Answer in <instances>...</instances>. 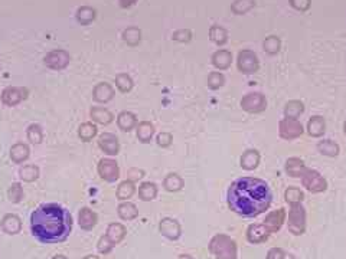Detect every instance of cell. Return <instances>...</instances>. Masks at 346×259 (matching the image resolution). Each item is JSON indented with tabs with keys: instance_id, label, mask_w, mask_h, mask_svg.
Listing matches in <instances>:
<instances>
[{
	"instance_id": "obj_1",
	"label": "cell",
	"mask_w": 346,
	"mask_h": 259,
	"mask_svg": "<svg viewBox=\"0 0 346 259\" xmlns=\"http://www.w3.org/2000/svg\"><path fill=\"white\" fill-rule=\"evenodd\" d=\"M273 193L266 181L257 177H241L228 189V206L244 217H255L271 205Z\"/></svg>"
},
{
	"instance_id": "obj_2",
	"label": "cell",
	"mask_w": 346,
	"mask_h": 259,
	"mask_svg": "<svg viewBox=\"0 0 346 259\" xmlns=\"http://www.w3.org/2000/svg\"><path fill=\"white\" fill-rule=\"evenodd\" d=\"M72 229V216L65 207L56 203H45L30 215L32 235L42 243L64 242Z\"/></svg>"
},
{
	"instance_id": "obj_3",
	"label": "cell",
	"mask_w": 346,
	"mask_h": 259,
	"mask_svg": "<svg viewBox=\"0 0 346 259\" xmlns=\"http://www.w3.org/2000/svg\"><path fill=\"white\" fill-rule=\"evenodd\" d=\"M209 251L216 259H237V245L225 235L213 236L209 243Z\"/></svg>"
},
{
	"instance_id": "obj_4",
	"label": "cell",
	"mask_w": 346,
	"mask_h": 259,
	"mask_svg": "<svg viewBox=\"0 0 346 259\" xmlns=\"http://www.w3.org/2000/svg\"><path fill=\"white\" fill-rule=\"evenodd\" d=\"M301 183L312 193H322L327 189V181L324 180V177L319 172H316L313 169L304 170V173L301 174Z\"/></svg>"
},
{
	"instance_id": "obj_5",
	"label": "cell",
	"mask_w": 346,
	"mask_h": 259,
	"mask_svg": "<svg viewBox=\"0 0 346 259\" xmlns=\"http://www.w3.org/2000/svg\"><path fill=\"white\" fill-rule=\"evenodd\" d=\"M306 229V212L300 203L292 205L289 212V231L294 235H301Z\"/></svg>"
},
{
	"instance_id": "obj_6",
	"label": "cell",
	"mask_w": 346,
	"mask_h": 259,
	"mask_svg": "<svg viewBox=\"0 0 346 259\" xmlns=\"http://www.w3.org/2000/svg\"><path fill=\"white\" fill-rule=\"evenodd\" d=\"M241 108L250 114L263 112L267 108L266 97L261 92H248L241 100Z\"/></svg>"
},
{
	"instance_id": "obj_7",
	"label": "cell",
	"mask_w": 346,
	"mask_h": 259,
	"mask_svg": "<svg viewBox=\"0 0 346 259\" xmlns=\"http://www.w3.org/2000/svg\"><path fill=\"white\" fill-rule=\"evenodd\" d=\"M278 134L283 140H294L303 134V126L297 118H283L278 124Z\"/></svg>"
},
{
	"instance_id": "obj_8",
	"label": "cell",
	"mask_w": 346,
	"mask_h": 259,
	"mask_svg": "<svg viewBox=\"0 0 346 259\" xmlns=\"http://www.w3.org/2000/svg\"><path fill=\"white\" fill-rule=\"evenodd\" d=\"M237 65H238V69H240L242 74H254L258 71V58L254 52L251 51H241L238 53V61H237Z\"/></svg>"
},
{
	"instance_id": "obj_9",
	"label": "cell",
	"mask_w": 346,
	"mask_h": 259,
	"mask_svg": "<svg viewBox=\"0 0 346 259\" xmlns=\"http://www.w3.org/2000/svg\"><path fill=\"white\" fill-rule=\"evenodd\" d=\"M98 174L101 176V179L110 183L117 180L120 177V169L117 161L111 158H101L98 163Z\"/></svg>"
},
{
	"instance_id": "obj_10",
	"label": "cell",
	"mask_w": 346,
	"mask_h": 259,
	"mask_svg": "<svg viewBox=\"0 0 346 259\" xmlns=\"http://www.w3.org/2000/svg\"><path fill=\"white\" fill-rule=\"evenodd\" d=\"M27 97V89L22 86H7L1 92V103L7 107H13L16 104L22 103Z\"/></svg>"
},
{
	"instance_id": "obj_11",
	"label": "cell",
	"mask_w": 346,
	"mask_h": 259,
	"mask_svg": "<svg viewBox=\"0 0 346 259\" xmlns=\"http://www.w3.org/2000/svg\"><path fill=\"white\" fill-rule=\"evenodd\" d=\"M159 229H160V233H161L164 237L170 239V240H176V239H179L181 232H182V231H181V225H179V222L175 220V219H170V217H164V219L160 220Z\"/></svg>"
},
{
	"instance_id": "obj_12",
	"label": "cell",
	"mask_w": 346,
	"mask_h": 259,
	"mask_svg": "<svg viewBox=\"0 0 346 259\" xmlns=\"http://www.w3.org/2000/svg\"><path fill=\"white\" fill-rule=\"evenodd\" d=\"M98 146L108 155H115L120 150L118 138L111 132H104L98 137Z\"/></svg>"
},
{
	"instance_id": "obj_13",
	"label": "cell",
	"mask_w": 346,
	"mask_h": 259,
	"mask_svg": "<svg viewBox=\"0 0 346 259\" xmlns=\"http://www.w3.org/2000/svg\"><path fill=\"white\" fill-rule=\"evenodd\" d=\"M68 62H69V55L65 51H53L45 56L46 66L52 69H62L68 65Z\"/></svg>"
},
{
	"instance_id": "obj_14",
	"label": "cell",
	"mask_w": 346,
	"mask_h": 259,
	"mask_svg": "<svg viewBox=\"0 0 346 259\" xmlns=\"http://www.w3.org/2000/svg\"><path fill=\"white\" fill-rule=\"evenodd\" d=\"M284 219H286V212H284V209L274 210V212L268 213V216H267L266 220H264V226L268 229V232L270 233L277 232V231L281 228Z\"/></svg>"
},
{
	"instance_id": "obj_15",
	"label": "cell",
	"mask_w": 346,
	"mask_h": 259,
	"mask_svg": "<svg viewBox=\"0 0 346 259\" xmlns=\"http://www.w3.org/2000/svg\"><path fill=\"white\" fill-rule=\"evenodd\" d=\"M97 213L88 207H82L78 213V223L84 231H91L97 225Z\"/></svg>"
},
{
	"instance_id": "obj_16",
	"label": "cell",
	"mask_w": 346,
	"mask_h": 259,
	"mask_svg": "<svg viewBox=\"0 0 346 259\" xmlns=\"http://www.w3.org/2000/svg\"><path fill=\"white\" fill-rule=\"evenodd\" d=\"M92 97L97 103H108L110 100H113L114 97V91L111 88L110 84L107 82H100L95 85L94 88V92H92Z\"/></svg>"
},
{
	"instance_id": "obj_17",
	"label": "cell",
	"mask_w": 346,
	"mask_h": 259,
	"mask_svg": "<svg viewBox=\"0 0 346 259\" xmlns=\"http://www.w3.org/2000/svg\"><path fill=\"white\" fill-rule=\"evenodd\" d=\"M326 131V121L322 115H313L309 121H307V132L309 135L319 138L324 134Z\"/></svg>"
},
{
	"instance_id": "obj_18",
	"label": "cell",
	"mask_w": 346,
	"mask_h": 259,
	"mask_svg": "<svg viewBox=\"0 0 346 259\" xmlns=\"http://www.w3.org/2000/svg\"><path fill=\"white\" fill-rule=\"evenodd\" d=\"M268 229L264 225H251L247 231V239L251 243H261L268 237Z\"/></svg>"
},
{
	"instance_id": "obj_19",
	"label": "cell",
	"mask_w": 346,
	"mask_h": 259,
	"mask_svg": "<svg viewBox=\"0 0 346 259\" xmlns=\"http://www.w3.org/2000/svg\"><path fill=\"white\" fill-rule=\"evenodd\" d=\"M22 228V223H21V219L13 215V213H9V215H4L3 219H1V229L9 235H16V233L21 231Z\"/></svg>"
},
{
	"instance_id": "obj_20",
	"label": "cell",
	"mask_w": 346,
	"mask_h": 259,
	"mask_svg": "<svg viewBox=\"0 0 346 259\" xmlns=\"http://www.w3.org/2000/svg\"><path fill=\"white\" fill-rule=\"evenodd\" d=\"M306 164L301 158L299 157H290L286 161V173L292 177H301V174L306 170Z\"/></svg>"
},
{
	"instance_id": "obj_21",
	"label": "cell",
	"mask_w": 346,
	"mask_h": 259,
	"mask_svg": "<svg viewBox=\"0 0 346 259\" xmlns=\"http://www.w3.org/2000/svg\"><path fill=\"white\" fill-rule=\"evenodd\" d=\"M260 164V153L254 149L247 150L241 155V167L244 170H254Z\"/></svg>"
},
{
	"instance_id": "obj_22",
	"label": "cell",
	"mask_w": 346,
	"mask_h": 259,
	"mask_svg": "<svg viewBox=\"0 0 346 259\" xmlns=\"http://www.w3.org/2000/svg\"><path fill=\"white\" fill-rule=\"evenodd\" d=\"M231 62H232V55H231V52L221 49V51L215 52L212 55L213 66L218 68V69H227V68H230Z\"/></svg>"
},
{
	"instance_id": "obj_23",
	"label": "cell",
	"mask_w": 346,
	"mask_h": 259,
	"mask_svg": "<svg viewBox=\"0 0 346 259\" xmlns=\"http://www.w3.org/2000/svg\"><path fill=\"white\" fill-rule=\"evenodd\" d=\"M117 124H118V127L123 130V131H130V130H133L134 127H136L137 118H136V115H134L133 112H130V111H123V112H120L118 117H117Z\"/></svg>"
},
{
	"instance_id": "obj_24",
	"label": "cell",
	"mask_w": 346,
	"mask_h": 259,
	"mask_svg": "<svg viewBox=\"0 0 346 259\" xmlns=\"http://www.w3.org/2000/svg\"><path fill=\"white\" fill-rule=\"evenodd\" d=\"M107 237L115 245V243H120L124 236H126V228L121 225V223H111L108 228H107Z\"/></svg>"
},
{
	"instance_id": "obj_25",
	"label": "cell",
	"mask_w": 346,
	"mask_h": 259,
	"mask_svg": "<svg viewBox=\"0 0 346 259\" xmlns=\"http://www.w3.org/2000/svg\"><path fill=\"white\" fill-rule=\"evenodd\" d=\"M156 194H158V187H156L155 183H152V181H144V183L140 184V187H138V196H140L141 200H144V202L153 200V199L156 197Z\"/></svg>"
},
{
	"instance_id": "obj_26",
	"label": "cell",
	"mask_w": 346,
	"mask_h": 259,
	"mask_svg": "<svg viewBox=\"0 0 346 259\" xmlns=\"http://www.w3.org/2000/svg\"><path fill=\"white\" fill-rule=\"evenodd\" d=\"M318 150H319L320 154L327 155V157H336L341 151L338 143H335L333 140H322V141H319L318 143Z\"/></svg>"
},
{
	"instance_id": "obj_27",
	"label": "cell",
	"mask_w": 346,
	"mask_h": 259,
	"mask_svg": "<svg viewBox=\"0 0 346 259\" xmlns=\"http://www.w3.org/2000/svg\"><path fill=\"white\" fill-rule=\"evenodd\" d=\"M117 212H118V216H120L123 220H133V219L137 217V215H138L137 207H136V205L132 203V202H123V203H120Z\"/></svg>"
},
{
	"instance_id": "obj_28",
	"label": "cell",
	"mask_w": 346,
	"mask_h": 259,
	"mask_svg": "<svg viewBox=\"0 0 346 259\" xmlns=\"http://www.w3.org/2000/svg\"><path fill=\"white\" fill-rule=\"evenodd\" d=\"M155 134V127L149 121H143L137 126V138L141 143H149Z\"/></svg>"
},
{
	"instance_id": "obj_29",
	"label": "cell",
	"mask_w": 346,
	"mask_h": 259,
	"mask_svg": "<svg viewBox=\"0 0 346 259\" xmlns=\"http://www.w3.org/2000/svg\"><path fill=\"white\" fill-rule=\"evenodd\" d=\"M29 153H30V151H29V147H27L26 144L18 143V144H15V146L10 149V158H12L15 163H23L27 157H29Z\"/></svg>"
},
{
	"instance_id": "obj_30",
	"label": "cell",
	"mask_w": 346,
	"mask_h": 259,
	"mask_svg": "<svg viewBox=\"0 0 346 259\" xmlns=\"http://www.w3.org/2000/svg\"><path fill=\"white\" fill-rule=\"evenodd\" d=\"M91 118H92L94 121L100 123V124L107 126V124H110V123L113 121V114H111L108 109H106V108L92 107V109H91Z\"/></svg>"
},
{
	"instance_id": "obj_31",
	"label": "cell",
	"mask_w": 346,
	"mask_h": 259,
	"mask_svg": "<svg viewBox=\"0 0 346 259\" xmlns=\"http://www.w3.org/2000/svg\"><path fill=\"white\" fill-rule=\"evenodd\" d=\"M303 112H304V105L301 101H297V100L289 101L284 107L286 118H299Z\"/></svg>"
},
{
	"instance_id": "obj_32",
	"label": "cell",
	"mask_w": 346,
	"mask_h": 259,
	"mask_svg": "<svg viewBox=\"0 0 346 259\" xmlns=\"http://www.w3.org/2000/svg\"><path fill=\"white\" fill-rule=\"evenodd\" d=\"M163 186L167 192H178L184 187V180L179 174L176 173H170L164 177Z\"/></svg>"
},
{
	"instance_id": "obj_33",
	"label": "cell",
	"mask_w": 346,
	"mask_h": 259,
	"mask_svg": "<svg viewBox=\"0 0 346 259\" xmlns=\"http://www.w3.org/2000/svg\"><path fill=\"white\" fill-rule=\"evenodd\" d=\"M136 192V187H134V183L130 180L123 181L120 183L118 189H117V197L120 200H126V199H130Z\"/></svg>"
},
{
	"instance_id": "obj_34",
	"label": "cell",
	"mask_w": 346,
	"mask_h": 259,
	"mask_svg": "<svg viewBox=\"0 0 346 259\" xmlns=\"http://www.w3.org/2000/svg\"><path fill=\"white\" fill-rule=\"evenodd\" d=\"M19 176L25 181H33L39 177V169L35 164H26L19 169Z\"/></svg>"
},
{
	"instance_id": "obj_35",
	"label": "cell",
	"mask_w": 346,
	"mask_h": 259,
	"mask_svg": "<svg viewBox=\"0 0 346 259\" xmlns=\"http://www.w3.org/2000/svg\"><path fill=\"white\" fill-rule=\"evenodd\" d=\"M78 135H80L81 140L90 141V140H92L97 135V127L92 123H84V124H81L80 129H78Z\"/></svg>"
},
{
	"instance_id": "obj_36",
	"label": "cell",
	"mask_w": 346,
	"mask_h": 259,
	"mask_svg": "<svg viewBox=\"0 0 346 259\" xmlns=\"http://www.w3.org/2000/svg\"><path fill=\"white\" fill-rule=\"evenodd\" d=\"M26 135L27 140H29L30 143H33V144H39V143H42V140H44V132H42L41 126H38V124H30V126L27 127Z\"/></svg>"
},
{
	"instance_id": "obj_37",
	"label": "cell",
	"mask_w": 346,
	"mask_h": 259,
	"mask_svg": "<svg viewBox=\"0 0 346 259\" xmlns=\"http://www.w3.org/2000/svg\"><path fill=\"white\" fill-rule=\"evenodd\" d=\"M303 197H304L303 192H301L300 189H297V187H289V189L286 190V193H284V199H286V202L290 203V205L300 203V202L303 200Z\"/></svg>"
},
{
	"instance_id": "obj_38",
	"label": "cell",
	"mask_w": 346,
	"mask_h": 259,
	"mask_svg": "<svg viewBox=\"0 0 346 259\" xmlns=\"http://www.w3.org/2000/svg\"><path fill=\"white\" fill-rule=\"evenodd\" d=\"M7 197L13 203H19L23 197V189L19 183H13L7 190Z\"/></svg>"
},
{
	"instance_id": "obj_39",
	"label": "cell",
	"mask_w": 346,
	"mask_h": 259,
	"mask_svg": "<svg viewBox=\"0 0 346 259\" xmlns=\"http://www.w3.org/2000/svg\"><path fill=\"white\" fill-rule=\"evenodd\" d=\"M115 85L121 92H129L133 88V79L127 74H120L115 78Z\"/></svg>"
},
{
	"instance_id": "obj_40",
	"label": "cell",
	"mask_w": 346,
	"mask_h": 259,
	"mask_svg": "<svg viewBox=\"0 0 346 259\" xmlns=\"http://www.w3.org/2000/svg\"><path fill=\"white\" fill-rule=\"evenodd\" d=\"M94 18H95V10L91 9V7H81V9H78V12H77V19H78V22L84 23V25H87V23H90L91 21H94Z\"/></svg>"
},
{
	"instance_id": "obj_41",
	"label": "cell",
	"mask_w": 346,
	"mask_h": 259,
	"mask_svg": "<svg viewBox=\"0 0 346 259\" xmlns=\"http://www.w3.org/2000/svg\"><path fill=\"white\" fill-rule=\"evenodd\" d=\"M263 46H264V51L267 53L274 55V53H277V52L280 51L281 42H280V39L277 36H270V38H267L266 41H264Z\"/></svg>"
},
{
	"instance_id": "obj_42",
	"label": "cell",
	"mask_w": 346,
	"mask_h": 259,
	"mask_svg": "<svg viewBox=\"0 0 346 259\" xmlns=\"http://www.w3.org/2000/svg\"><path fill=\"white\" fill-rule=\"evenodd\" d=\"M211 39L218 45H224L227 42V32L221 26H212L211 27Z\"/></svg>"
},
{
	"instance_id": "obj_43",
	"label": "cell",
	"mask_w": 346,
	"mask_h": 259,
	"mask_svg": "<svg viewBox=\"0 0 346 259\" xmlns=\"http://www.w3.org/2000/svg\"><path fill=\"white\" fill-rule=\"evenodd\" d=\"M123 38H124V41H126L127 43L136 45V43L140 42V30H138L137 27H129V29L124 30Z\"/></svg>"
},
{
	"instance_id": "obj_44",
	"label": "cell",
	"mask_w": 346,
	"mask_h": 259,
	"mask_svg": "<svg viewBox=\"0 0 346 259\" xmlns=\"http://www.w3.org/2000/svg\"><path fill=\"white\" fill-rule=\"evenodd\" d=\"M254 0H237L234 4H232V10L237 13V15H242L245 12H248L253 6H254Z\"/></svg>"
},
{
	"instance_id": "obj_45",
	"label": "cell",
	"mask_w": 346,
	"mask_h": 259,
	"mask_svg": "<svg viewBox=\"0 0 346 259\" xmlns=\"http://www.w3.org/2000/svg\"><path fill=\"white\" fill-rule=\"evenodd\" d=\"M225 84V77L221 72H212L208 77V86L211 89H218Z\"/></svg>"
},
{
	"instance_id": "obj_46",
	"label": "cell",
	"mask_w": 346,
	"mask_h": 259,
	"mask_svg": "<svg viewBox=\"0 0 346 259\" xmlns=\"http://www.w3.org/2000/svg\"><path fill=\"white\" fill-rule=\"evenodd\" d=\"M267 259H296L293 257V255H290V254H286L283 249H280V248H273V249H270L268 251V254H267Z\"/></svg>"
},
{
	"instance_id": "obj_47",
	"label": "cell",
	"mask_w": 346,
	"mask_h": 259,
	"mask_svg": "<svg viewBox=\"0 0 346 259\" xmlns=\"http://www.w3.org/2000/svg\"><path fill=\"white\" fill-rule=\"evenodd\" d=\"M113 246H114V243L107 236H101L100 240H98V245H97L98 252H101V254H108L113 249Z\"/></svg>"
},
{
	"instance_id": "obj_48",
	"label": "cell",
	"mask_w": 346,
	"mask_h": 259,
	"mask_svg": "<svg viewBox=\"0 0 346 259\" xmlns=\"http://www.w3.org/2000/svg\"><path fill=\"white\" fill-rule=\"evenodd\" d=\"M156 141H158L160 147H169L172 144L173 138H172L170 132H160L159 135L156 137Z\"/></svg>"
},
{
	"instance_id": "obj_49",
	"label": "cell",
	"mask_w": 346,
	"mask_h": 259,
	"mask_svg": "<svg viewBox=\"0 0 346 259\" xmlns=\"http://www.w3.org/2000/svg\"><path fill=\"white\" fill-rule=\"evenodd\" d=\"M290 3L294 9L301 10V12H304L310 7V0H290Z\"/></svg>"
},
{
	"instance_id": "obj_50",
	"label": "cell",
	"mask_w": 346,
	"mask_h": 259,
	"mask_svg": "<svg viewBox=\"0 0 346 259\" xmlns=\"http://www.w3.org/2000/svg\"><path fill=\"white\" fill-rule=\"evenodd\" d=\"M173 39L181 41V42H187V41H190V32L189 30H179L173 35Z\"/></svg>"
},
{
	"instance_id": "obj_51",
	"label": "cell",
	"mask_w": 346,
	"mask_h": 259,
	"mask_svg": "<svg viewBox=\"0 0 346 259\" xmlns=\"http://www.w3.org/2000/svg\"><path fill=\"white\" fill-rule=\"evenodd\" d=\"M144 176V172L143 170H138V169H130L129 170V179L130 181H136L138 179H141Z\"/></svg>"
},
{
	"instance_id": "obj_52",
	"label": "cell",
	"mask_w": 346,
	"mask_h": 259,
	"mask_svg": "<svg viewBox=\"0 0 346 259\" xmlns=\"http://www.w3.org/2000/svg\"><path fill=\"white\" fill-rule=\"evenodd\" d=\"M134 1H136V0H120L121 6H124V7H126V6H132Z\"/></svg>"
},
{
	"instance_id": "obj_53",
	"label": "cell",
	"mask_w": 346,
	"mask_h": 259,
	"mask_svg": "<svg viewBox=\"0 0 346 259\" xmlns=\"http://www.w3.org/2000/svg\"><path fill=\"white\" fill-rule=\"evenodd\" d=\"M52 259H67V257H64V255H56V257H53Z\"/></svg>"
},
{
	"instance_id": "obj_54",
	"label": "cell",
	"mask_w": 346,
	"mask_h": 259,
	"mask_svg": "<svg viewBox=\"0 0 346 259\" xmlns=\"http://www.w3.org/2000/svg\"><path fill=\"white\" fill-rule=\"evenodd\" d=\"M84 259H98V257H94V255H88V257H85Z\"/></svg>"
},
{
	"instance_id": "obj_55",
	"label": "cell",
	"mask_w": 346,
	"mask_h": 259,
	"mask_svg": "<svg viewBox=\"0 0 346 259\" xmlns=\"http://www.w3.org/2000/svg\"><path fill=\"white\" fill-rule=\"evenodd\" d=\"M179 259H192V258H190L189 255H181V257H179Z\"/></svg>"
},
{
	"instance_id": "obj_56",
	"label": "cell",
	"mask_w": 346,
	"mask_h": 259,
	"mask_svg": "<svg viewBox=\"0 0 346 259\" xmlns=\"http://www.w3.org/2000/svg\"><path fill=\"white\" fill-rule=\"evenodd\" d=\"M344 131H345V134H346V121H345V124H344Z\"/></svg>"
}]
</instances>
